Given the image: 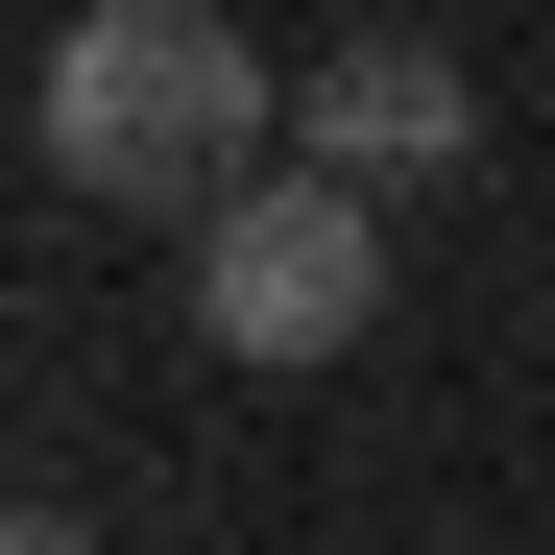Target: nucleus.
Segmentation results:
<instances>
[{"label":"nucleus","mask_w":555,"mask_h":555,"mask_svg":"<svg viewBox=\"0 0 555 555\" xmlns=\"http://www.w3.org/2000/svg\"><path fill=\"white\" fill-rule=\"evenodd\" d=\"M0 555H98V531H73V507H0Z\"/></svg>","instance_id":"4"},{"label":"nucleus","mask_w":555,"mask_h":555,"mask_svg":"<svg viewBox=\"0 0 555 555\" xmlns=\"http://www.w3.org/2000/svg\"><path fill=\"white\" fill-rule=\"evenodd\" d=\"M291 145L338 169V194H435V169L483 145V98H459V49H314V98H291Z\"/></svg>","instance_id":"3"},{"label":"nucleus","mask_w":555,"mask_h":555,"mask_svg":"<svg viewBox=\"0 0 555 555\" xmlns=\"http://www.w3.org/2000/svg\"><path fill=\"white\" fill-rule=\"evenodd\" d=\"M266 49L218 25V0H98V25L49 49V169L121 218H242L266 194Z\"/></svg>","instance_id":"1"},{"label":"nucleus","mask_w":555,"mask_h":555,"mask_svg":"<svg viewBox=\"0 0 555 555\" xmlns=\"http://www.w3.org/2000/svg\"><path fill=\"white\" fill-rule=\"evenodd\" d=\"M362 314H387V194L266 169L242 218H194V338H218V362H338Z\"/></svg>","instance_id":"2"}]
</instances>
